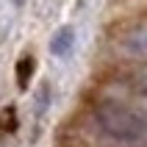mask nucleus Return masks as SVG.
Masks as SVG:
<instances>
[{
	"label": "nucleus",
	"mask_w": 147,
	"mask_h": 147,
	"mask_svg": "<svg viewBox=\"0 0 147 147\" xmlns=\"http://www.w3.org/2000/svg\"><path fill=\"white\" fill-rule=\"evenodd\" d=\"M100 128L111 136V139L119 142H139L144 136V119H142L136 111H131L128 106H119V103H100L97 111Z\"/></svg>",
	"instance_id": "1"
},
{
	"label": "nucleus",
	"mask_w": 147,
	"mask_h": 147,
	"mask_svg": "<svg viewBox=\"0 0 147 147\" xmlns=\"http://www.w3.org/2000/svg\"><path fill=\"white\" fill-rule=\"evenodd\" d=\"M14 128H17V114H14V108H6V111L0 114V131L11 133Z\"/></svg>",
	"instance_id": "4"
},
{
	"label": "nucleus",
	"mask_w": 147,
	"mask_h": 147,
	"mask_svg": "<svg viewBox=\"0 0 147 147\" xmlns=\"http://www.w3.org/2000/svg\"><path fill=\"white\" fill-rule=\"evenodd\" d=\"M31 72H33V61L31 58H22L20 61V67H17V78H20V86H28V78H31Z\"/></svg>",
	"instance_id": "3"
},
{
	"label": "nucleus",
	"mask_w": 147,
	"mask_h": 147,
	"mask_svg": "<svg viewBox=\"0 0 147 147\" xmlns=\"http://www.w3.org/2000/svg\"><path fill=\"white\" fill-rule=\"evenodd\" d=\"M47 100H50V89H47V86H42V89H39V103H33L36 114H45V108H47Z\"/></svg>",
	"instance_id": "5"
},
{
	"label": "nucleus",
	"mask_w": 147,
	"mask_h": 147,
	"mask_svg": "<svg viewBox=\"0 0 147 147\" xmlns=\"http://www.w3.org/2000/svg\"><path fill=\"white\" fill-rule=\"evenodd\" d=\"M72 45H75V31L69 25H64V28L56 31V36L50 42V53H53V56H69Z\"/></svg>",
	"instance_id": "2"
}]
</instances>
